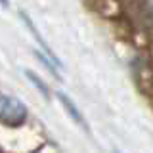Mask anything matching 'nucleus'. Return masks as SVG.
<instances>
[{"label":"nucleus","mask_w":153,"mask_h":153,"mask_svg":"<svg viewBox=\"0 0 153 153\" xmlns=\"http://www.w3.org/2000/svg\"><path fill=\"white\" fill-rule=\"evenodd\" d=\"M21 19H23V23H25V25L29 27V31L33 33V36H35V40H36V42H38V44H40L42 48H44V52H46V54H48V57H50V59L54 61V63H57V65H61V61H59V59H57V57L54 56V52L50 50V46H48L46 42H44V38L40 36V33L36 31L35 23H33V21H31V19H29V17H27V16H25V13H23V12H21Z\"/></svg>","instance_id":"obj_2"},{"label":"nucleus","mask_w":153,"mask_h":153,"mask_svg":"<svg viewBox=\"0 0 153 153\" xmlns=\"http://www.w3.org/2000/svg\"><path fill=\"white\" fill-rule=\"evenodd\" d=\"M0 119L6 126H17L27 119V109L17 98L4 94L0 98Z\"/></svg>","instance_id":"obj_1"},{"label":"nucleus","mask_w":153,"mask_h":153,"mask_svg":"<svg viewBox=\"0 0 153 153\" xmlns=\"http://www.w3.org/2000/svg\"><path fill=\"white\" fill-rule=\"evenodd\" d=\"M57 98H59V102L63 103V107L67 109V113L71 115V119H73V121H76V123L80 124V126H84V119H82V115L79 113V109H76L75 105H73V102H71V100L67 98L65 94H59V96H57Z\"/></svg>","instance_id":"obj_3"},{"label":"nucleus","mask_w":153,"mask_h":153,"mask_svg":"<svg viewBox=\"0 0 153 153\" xmlns=\"http://www.w3.org/2000/svg\"><path fill=\"white\" fill-rule=\"evenodd\" d=\"M25 75H27V79H31V82H33V84H35L36 88H38V92H40L42 96H44V98H48V94H50L48 86H46L44 82H42V80L38 79V76H36L35 73H33V71H25Z\"/></svg>","instance_id":"obj_4"}]
</instances>
